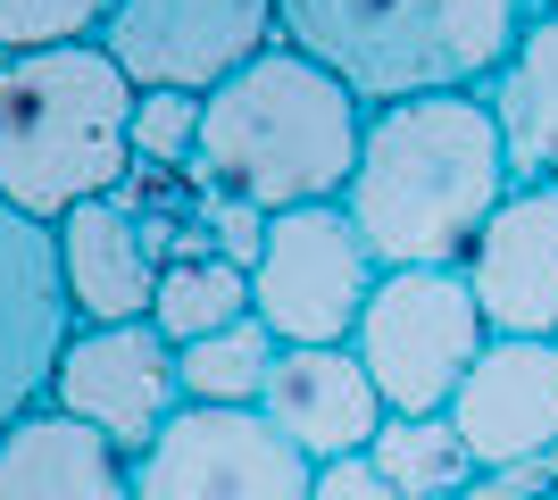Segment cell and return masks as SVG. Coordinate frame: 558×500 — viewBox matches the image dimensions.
I'll return each instance as SVG.
<instances>
[{
    "label": "cell",
    "instance_id": "obj_7",
    "mask_svg": "<svg viewBox=\"0 0 558 500\" xmlns=\"http://www.w3.org/2000/svg\"><path fill=\"white\" fill-rule=\"evenodd\" d=\"M283 42V0H117V17L100 25L134 93H192L209 100L217 84L267 59Z\"/></svg>",
    "mask_w": 558,
    "mask_h": 500
},
{
    "label": "cell",
    "instance_id": "obj_23",
    "mask_svg": "<svg viewBox=\"0 0 558 500\" xmlns=\"http://www.w3.org/2000/svg\"><path fill=\"white\" fill-rule=\"evenodd\" d=\"M308 500H400V492L384 484V467H375V459H333V467H317Z\"/></svg>",
    "mask_w": 558,
    "mask_h": 500
},
{
    "label": "cell",
    "instance_id": "obj_12",
    "mask_svg": "<svg viewBox=\"0 0 558 500\" xmlns=\"http://www.w3.org/2000/svg\"><path fill=\"white\" fill-rule=\"evenodd\" d=\"M459 276L492 333L558 342V184H509Z\"/></svg>",
    "mask_w": 558,
    "mask_h": 500
},
{
    "label": "cell",
    "instance_id": "obj_5",
    "mask_svg": "<svg viewBox=\"0 0 558 500\" xmlns=\"http://www.w3.org/2000/svg\"><path fill=\"white\" fill-rule=\"evenodd\" d=\"M484 342L492 326L459 267H384L367 317L350 333V351L375 376L392 417H442L459 401L466 367L484 358Z\"/></svg>",
    "mask_w": 558,
    "mask_h": 500
},
{
    "label": "cell",
    "instance_id": "obj_6",
    "mask_svg": "<svg viewBox=\"0 0 558 500\" xmlns=\"http://www.w3.org/2000/svg\"><path fill=\"white\" fill-rule=\"evenodd\" d=\"M375 284H384V267H375L367 234L350 225L342 200L283 209V217H267V251L251 267V317L276 333L283 351L350 342L367 301H375Z\"/></svg>",
    "mask_w": 558,
    "mask_h": 500
},
{
    "label": "cell",
    "instance_id": "obj_15",
    "mask_svg": "<svg viewBox=\"0 0 558 500\" xmlns=\"http://www.w3.org/2000/svg\"><path fill=\"white\" fill-rule=\"evenodd\" d=\"M0 500H134V459L59 408H34L0 434Z\"/></svg>",
    "mask_w": 558,
    "mask_h": 500
},
{
    "label": "cell",
    "instance_id": "obj_3",
    "mask_svg": "<svg viewBox=\"0 0 558 500\" xmlns=\"http://www.w3.org/2000/svg\"><path fill=\"white\" fill-rule=\"evenodd\" d=\"M134 175V84L100 42L0 59V200L59 225L84 200H117Z\"/></svg>",
    "mask_w": 558,
    "mask_h": 500
},
{
    "label": "cell",
    "instance_id": "obj_18",
    "mask_svg": "<svg viewBox=\"0 0 558 500\" xmlns=\"http://www.w3.org/2000/svg\"><path fill=\"white\" fill-rule=\"evenodd\" d=\"M251 317V276L233 259H217V251H201V259H175L159 267V301H150V326L184 351V342H209V333L242 326Z\"/></svg>",
    "mask_w": 558,
    "mask_h": 500
},
{
    "label": "cell",
    "instance_id": "obj_16",
    "mask_svg": "<svg viewBox=\"0 0 558 500\" xmlns=\"http://www.w3.org/2000/svg\"><path fill=\"white\" fill-rule=\"evenodd\" d=\"M484 100L500 118L517 184H558V9H534L525 42L509 50V68L492 75Z\"/></svg>",
    "mask_w": 558,
    "mask_h": 500
},
{
    "label": "cell",
    "instance_id": "obj_17",
    "mask_svg": "<svg viewBox=\"0 0 558 500\" xmlns=\"http://www.w3.org/2000/svg\"><path fill=\"white\" fill-rule=\"evenodd\" d=\"M367 459L384 467V484H392L400 500H466L475 476H484L450 417H384V434L367 442Z\"/></svg>",
    "mask_w": 558,
    "mask_h": 500
},
{
    "label": "cell",
    "instance_id": "obj_21",
    "mask_svg": "<svg viewBox=\"0 0 558 500\" xmlns=\"http://www.w3.org/2000/svg\"><path fill=\"white\" fill-rule=\"evenodd\" d=\"M192 150H201V100L192 93H134V167L192 175Z\"/></svg>",
    "mask_w": 558,
    "mask_h": 500
},
{
    "label": "cell",
    "instance_id": "obj_13",
    "mask_svg": "<svg viewBox=\"0 0 558 500\" xmlns=\"http://www.w3.org/2000/svg\"><path fill=\"white\" fill-rule=\"evenodd\" d=\"M258 417L308 459V467H333V459H367V442L384 434V392L359 367L350 342H308V351H276L267 367V392H258Z\"/></svg>",
    "mask_w": 558,
    "mask_h": 500
},
{
    "label": "cell",
    "instance_id": "obj_1",
    "mask_svg": "<svg viewBox=\"0 0 558 500\" xmlns=\"http://www.w3.org/2000/svg\"><path fill=\"white\" fill-rule=\"evenodd\" d=\"M517 167L484 93H425L367 109V143L342 209L375 267H466L475 234L509 200Z\"/></svg>",
    "mask_w": 558,
    "mask_h": 500
},
{
    "label": "cell",
    "instance_id": "obj_19",
    "mask_svg": "<svg viewBox=\"0 0 558 500\" xmlns=\"http://www.w3.org/2000/svg\"><path fill=\"white\" fill-rule=\"evenodd\" d=\"M276 351H283V342L258 326V317L209 333V342H184V351H175V358H184V401L192 408H258Z\"/></svg>",
    "mask_w": 558,
    "mask_h": 500
},
{
    "label": "cell",
    "instance_id": "obj_11",
    "mask_svg": "<svg viewBox=\"0 0 558 500\" xmlns=\"http://www.w3.org/2000/svg\"><path fill=\"white\" fill-rule=\"evenodd\" d=\"M484 476H517L558 451V342L534 333H492L484 358L466 367L459 401L442 408Z\"/></svg>",
    "mask_w": 558,
    "mask_h": 500
},
{
    "label": "cell",
    "instance_id": "obj_22",
    "mask_svg": "<svg viewBox=\"0 0 558 500\" xmlns=\"http://www.w3.org/2000/svg\"><path fill=\"white\" fill-rule=\"evenodd\" d=\"M201 234H209V251L217 259H233L242 276L258 267V251H267V217L258 209H242V200H209L201 192Z\"/></svg>",
    "mask_w": 558,
    "mask_h": 500
},
{
    "label": "cell",
    "instance_id": "obj_4",
    "mask_svg": "<svg viewBox=\"0 0 558 500\" xmlns=\"http://www.w3.org/2000/svg\"><path fill=\"white\" fill-rule=\"evenodd\" d=\"M542 0H283V42L342 75L367 109L492 93Z\"/></svg>",
    "mask_w": 558,
    "mask_h": 500
},
{
    "label": "cell",
    "instance_id": "obj_8",
    "mask_svg": "<svg viewBox=\"0 0 558 500\" xmlns=\"http://www.w3.org/2000/svg\"><path fill=\"white\" fill-rule=\"evenodd\" d=\"M50 408L93 426L125 459H142L192 408L184 358H175V342L150 317H134V326H75L68 358H59V383H50Z\"/></svg>",
    "mask_w": 558,
    "mask_h": 500
},
{
    "label": "cell",
    "instance_id": "obj_14",
    "mask_svg": "<svg viewBox=\"0 0 558 500\" xmlns=\"http://www.w3.org/2000/svg\"><path fill=\"white\" fill-rule=\"evenodd\" d=\"M59 276H68L75 326H134L159 301V259L142 242V217L125 200H84L59 225Z\"/></svg>",
    "mask_w": 558,
    "mask_h": 500
},
{
    "label": "cell",
    "instance_id": "obj_2",
    "mask_svg": "<svg viewBox=\"0 0 558 500\" xmlns=\"http://www.w3.org/2000/svg\"><path fill=\"white\" fill-rule=\"evenodd\" d=\"M359 143H367V100L342 75H326L308 50L276 42L267 59H251L233 84L201 100L192 184L209 200H242L258 217L317 209V200L350 192Z\"/></svg>",
    "mask_w": 558,
    "mask_h": 500
},
{
    "label": "cell",
    "instance_id": "obj_20",
    "mask_svg": "<svg viewBox=\"0 0 558 500\" xmlns=\"http://www.w3.org/2000/svg\"><path fill=\"white\" fill-rule=\"evenodd\" d=\"M117 0H0V59L9 50H59V42H100Z\"/></svg>",
    "mask_w": 558,
    "mask_h": 500
},
{
    "label": "cell",
    "instance_id": "obj_10",
    "mask_svg": "<svg viewBox=\"0 0 558 500\" xmlns=\"http://www.w3.org/2000/svg\"><path fill=\"white\" fill-rule=\"evenodd\" d=\"M68 342H75V301L59 276V234L0 200V434L50 408Z\"/></svg>",
    "mask_w": 558,
    "mask_h": 500
},
{
    "label": "cell",
    "instance_id": "obj_24",
    "mask_svg": "<svg viewBox=\"0 0 558 500\" xmlns=\"http://www.w3.org/2000/svg\"><path fill=\"white\" fill-rule=\"evenodd\" d=\"M542 9H558V0H542Z\"/></svg>",
    "mask_w": 558,
    "mask_h": 500
},
{
    "label": "cell",
    "instance_id": "obj_9",
    "mask_svg": "<svg viewBox=\"0 0 558 500\" xmlns=\"http://www.w3.org/2000/svg\"><path fill=\"white\" fill-rule=\"evenodd\" d=\"M317 467L258 408H184L134 459V500H308Z\"/></svg>",
    "mask_w": 558,
    "mask_h": 500
}]
</instances>
